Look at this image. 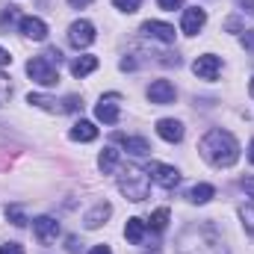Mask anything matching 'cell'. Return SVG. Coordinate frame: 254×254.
I'll return each instance as SVG.
<instances>
[{
  "label": "cell",
  "instance_id": "6",
  "mask_svg": "<svg viewBox=\"0 0 254 254\" xmlns=\"http://www.w3.org/2000/svg\"><path fill=\"white\" fill-rule=\"evenodd\" d=\"M33 234H36V240H39L42 246H51V243H57V237H60V222L51 219V216H39V219L33 222Z\"/></svg>",
  "mask_w": 254,
  "mask_h": 254
},
{
  "label": "cell",
  "instance_id": "36",
  "mask_svg": "<svg viewBox=\"0 0 254 254\" xmlns=\"http://www.w3.org/2000/svg\"><path fill=\"white\" fill-rule=\"evenodd\" d=\"M240 6H246V9L254 15V0H240Z\"/></svg>",
  "mask_w": 254,
  "mask_h": 254
},
{
  "label": "cell",
  "instance_id": "9",
  "mask_svg": "<svg viewBox=\"0 0 254 254\" xmlns=\"http://www.w3.org/2000/svg\"><path fill=\"white\" fill-rule=\"evenodd\" d=\"M175 98H178V92H175V86H172L169 80H154V83L148 86V101H151V104L166 107V104H175Z\"/></svg>",
  "mask_w": 254,
  "mask_h": 254
},
{
  "label": "cell",
  "instance_id": "37",
  "mask_svg": "<svg viewBox=\"0 0 254 254\" xmlns=\"http://www.w3.org/2000/svg\"><path fill=\"white\" fill-rule=\"evenodd\" d=\"M249 160L254 163V139H252V145H249Z\"/></svg>",
  "mask_w": 254,
  "mask_h": 254
},
{
  "label": "cell",
  "instance_id": "12",
  "mask_svg": "<svg viewBox=\"0 0 254 254\" xmlns=\"http://www.w3.org/2000/svg\"><path fill=\"white\" fill-rule=\"evenodd\" d=\"M18 27H21V33H24L27 39H33V42H45V39H48V24H45L42 18H36V15H24V18L18 21Z\"/></svg>",
  "mask_w": 254,
  "mask_h": 254
},
{
  "label": "cell",
  "instance_id": "24",
  "mask_svg": "<svg viewBox=\"0 0 254 254\" xmlns=\"http://www.w3.org/2000/svg\"><path fill=\"white\" fill-rule=\"evenodd\" d=\"M240 219H243L246 234L254 237V204H243V207H240Z\"/></svg>",
  "mask_w": 254,
  "mask_h": 254
},
{
  "label": "cell",
  "instance_id": "19",
  "mask_svg": "<svg viewBox=\"0 0 254 254\" xmlns=\"http://www.w3.org/2000/svg\"><path fill=\"white\" fill-rule=\"evenodd\" d=\"M98 68V57H77L74 63H71V74L74 77H86V74H92Z\"/></svg>",
  "mask_w": 254,
  "mask_h": 254
},
{
  "label": "cell",
  "instance_id": "22",
  "mask_svg": "<svg viewBox=\"0 0 254 254\" xmlns=\"http://www.w3.org/2000/svg\"><path fill=\"white\" fill-rule=\"evenodd\" d=\"M27 104L39 107V110H48V113H65L63 107H60L54 98H48V95H30V98H27Z\"/></svg>",
  "mask_w": 254,
  "mask_h": 254
},
{
  "label": "cell",
  "instance_id": "20",
  "mask_svg": "<svg viewBox=\"0 0 254 254\" xmlns=\"http://www.w3.org/2000/svg\"><path fill=\"white\" fill-rule=\"evenodd\" d=\"M98 166H101V172H104V175H110V172L119 166V151H116V148H104V151H101V157H98Z\"/></svg>",
  "mask_w": 254,
  "mask_h": 254
},
{
  "label": "cell",
  "instance_id": "28",
  "mask_svg": "<svg viewBox=\"0 0 254 254\" xmlns=\"http://www.w3.org/2000/svg\"><path fill=\"white\" fill-rule=\"evenodd\" d=\"M157 3H160V9H166V12H175V9L184 6V0H157Z\"/></svg>",
  "mask_w": 254,
  "mask_h": 254
},
{
  "label": "cell",
  "instance_id": "14",
  "mask_svg": "<svg viewBox=\"0 0 254 254\" xmlns=\"http://www.w3.org/2000/svg\"><path fill=\"white\" fill-rule=\"evenodd\" d=\"M110 216H113V207H110L107 201H98V204H95V207H92V210L86 213L83 225H86L89 231H98V228H101V225H104V222H107Z\"/></svg>",
  "mask_w": 254,
  "mask_h": 254
},
{
  "label": "cell",
  "instance_id": "29",
  "mask_svg": "<svg viewBox=\"0 0 254 254\" xmlns=\"http://www.w3.org/2000/svg\"><path fill=\"white\" fill-rule=\"evenodd\" d=\"M0 254H24V249L18 243H6V246H0Z\"/></svg>",
  "mask_w": 254,
  "mask_h": 254
},
{
  "label": "cell",
  "instance_id": "1",
  "mask_svg": "<svg viewBox=\"0 0 254 254\" xmlns=\"http://www.w3.org/2000/svg\"><path fill=\"white\" fill-rule=\"evenodd\" d=\"M201 157L210 163V166H216V169H228V166H234L237 160H240V142L228 133V130H222V127H213L204 139H201Z\"/></svg>",
  "mask_w": 254,
  "mask_h": 254
},
{
  "label": "cell",
  "instance_id": "26",
  "mask_svg": "<svg viewBox=\"0 0 254 254\" xmlns=\"http://www.w3.org/2000/svg\"><path fill=\"white\" fill-rule=\"evenodd\" d=\"M9 98H12V83H9V77L0 74V107L9 104Z\"/></svg>",
  "mask_w": 254,
  "mask_h": 254
},
{
  "label": "cell",
  "instance_id": "39",
  "mask_svg": "<svg viewBox=\"0 0 254 254\" xmlns=\"http://www.w3.org/2000/svg\"><path fill=\"white\" fill-rule=\"evenodd\" d=\"M151 254H160V252H151Z\"/></svg>",
  "mask_w": 254,
  "mask_h": 254
},
{
  "label": "cell",
  "instance_id": "35",
  "mask_svg": "<svg viewBox=\"0 0 254 254\" xmlns=\"http://www.w3.org/2000/svg\"><path fill=\"white\" fill-rule=\"evenodd\" d=\"M68 252L77 254V237H68Z\"/></svg>",
  "mask_w": 254,
  "mask_h": 254
},
{
  "label": "cell",
  "instance_id": "11",
  "mask_svg": "<svg viewBox=\"0 0 254 254\" xmlns=\"http://www.w3.org/2000/svg\"><path fill=\"white\" fill-rule=\"evenodd\" d=\"M119 95L113 92V95H104L101 101H98V107H95V116L104 122V125H116L119 122Z\"/></svg>",
  "mask_w": 254,
  "mask_h": 254
},
{
  "label": "cell",
  "instance_id": "8",
  "mask_svg": "<svg viewBox=\"0 0 254 254\" xmlns=\"http://www.w3.org/2000/svg\"><path fill=\"white\" fill-rule=\"evenodd\" d=\"M192 71H195L198 80H216L219 71H222V60L213 57V54H204V57H198V60L192 63Z\"/></svg>",
  "mask_w": 254,
  "mask_h": 254
},
{
  "label": "cell",
  "instance_id": "4",
  "mask_svg": "<svg viewBox=\"0 0 254 254\" xmlns=\"http://www.w3.org/2000/svg\"><path fill=\"white\" fill-rule=\"evenodd\" d=\"M27 74L30 80H36L39 86H57L60 83V65L51 63L48 57H33L27 63Z\"/></svg>",
  "mask_w": 254,
  "mask_h": 254
},
{
  "label": "cell",
  "instance_id": "16",
  "mask_svg": "<svg viewBox=\"0 0 254 254\" xmlns=\"http://www.w3.org/2000/svg\"><path fill=\"white\" fill-rule=\"evenodd\" d=\"M157 133H160V139H166V142H181L184 139V125L181 122H175V119H160L157 122Z\"/></svg>",
  "mask_w": 254,
  "mask_h": 254
},
{
  "label": "cell",
  "instance_id": "3",
  "mask_svg": "<svg viewBox=\"0 0 254 254\" xmlns=\"http://www.w3.org/2000/svg\"><path fill=\"white\" fill-rule=\"evenodd\" d=\"M119 190L125 195L127 201H145L148 198V192H151V178H148V172L145 169H139V166H125L122 172H119Z\"/></svg>",
  "mask_w": 254,
  "mask_h": 254
},
{
  "label": "cell",
  "instance_id": "25",
  "mask_svg": "<svg viewBox=\"0 0 254 254\" xmlns=\"http://www.w3.org/2000/svg\"><path fill=\"white\" fill-rule=\"evenodd\" d=\"M6 219H9L15 228H24V225H27V216H24V210H21V207H15V204H12V207H6Z\"/></svg>",
  "mask_w": 254,
  "mask_h": 254
},
{
  "label": "cell",
  "instance_id": "18",
  "mask_svg": "<svg viewBox=\"0 0 254 254\" xmlns=\"http://www.w3.org/2000/svg\"><path fill=\"white\" fill-rule=\"evenodd\" d=\"M68 136L74 142H92V139H98V127L92 125V122H77V125L71 127Z\"/></svg>",
  "mask_w": 254,
  "mask_h": 254
},
{
  "label": "cell",
  "instance_id": "15",
  "mask_svg": "<svg viewBox=\"0 0 254 254\" xmlns=\"http://www.w3.org/2000/svg\"><path fill=\"white\" fill-rule=\"evenodd\" d=\"M125 151L130 154H136V157H145V154H151V145H148V139H142V136H125V133H116L113 136Z\"/></svg>",
  "mask_w": 254,
  "mask_h": 254
},
{
  "label": "cell",
  "instance_id": "31",
  "mask_svg": "<svg viewBox=\"0 0 254 254\" xmlns=\"http://www.w3.org/2000/svg\"><path fill=\"white\" fill-rule=\"evenodd\" d=\"M243 190H246V195H249V198H254V175L243 178Z\"/></svg>",
  "mask_w": 254,
  "mask_h": 254
},
{
  "label": "cell",
  "instance_id": "27",
  "mask_svg": "<svg viewBox=\"0 0 254 254\" xmlns=\"http://www.w3.org/2000/svg\"><path fill=\"white\" fill-rule=\"evenodd\" d=\"M113 3H116V9H122V12H136L142 0H113Z\"/></svg>",
  "mask_w": 254,
  "mask_h": 254
},
{
  "label": "cell",
  "instance_id": "34",
  "mask_svg": "<svg viewBox=\"0 0 254 254\" xmlns=\"http://www.w3.org/2000/svg\"><path fill=\"white\" fill-rule=\"evenodd\" d=\"M68 3H71V6H74V9H83V6H89V3H92V0H68Z\"/></svg>",
  "mask_w": 254,
  "mask_h": 254
},
{
  "label": "cell",
  "instance_id": "5",
  "mask_svg": "<svg viewBox=\"0 0 254 254\" xmlns=\"http://www.w3.org/2000/svg\"><path fill=\"white\" fill-rule=\"evenodd\" d=\"M145 172H148V178L157 181L163 190H175V187L181 184V172H178L175 166H166V163H148Z\"/></svg>",
  "mask_w": 254,
  "mask_h": 254
},
{
  "label": "cell",
  "instance_id": "17",
  "mask_svg": "<svg viewBox=\"0 0 254 254\" xmlns=\"http://www.w3.org/2000/svg\"><path fill=\"white\" fill-rule=\"evenodd\" d=\"M145 231H148V225H145L142 219H127L125 237L133 243V246H142V243H145Z\"/></svg>",
  "mask_w": 254,
  "mask_h": 254
},
{
  "label": "cell",
  "instance_id": "23",
  "mask_svg": "<svg viewBox=\"0 0 254 254\" xmlns=\"http://www.w3.org/2000/svg\"><path fill=\"white\" fill-rule=\"evenodd\" d=\"M145 225H148L151 231H157V234H160V231H166V225H169V207L154 210V213H151V219H148Z\"/></svg>",
  "mask_w": 254,
  "mask_h": 254
},
{
  "label": "cell",
  "instance_id": "30",
  "mask_svg": "<svg viewBox=\"0 0 254 254\" xmlns=\"http://www.w3.org/2000/svg\"><path fill=\"white\" fill-rule=\"evenodd\" d=\"M243 48L246 51H254V30H246L243 33Z\"/></svg>",
  "mask_w": 254,
  "mask_h": 254
},
{
  "label": "cell",
  "instance_id": "10",
  "mask_svg": "<svg viewBox=\"0 0 254 254\" xmlns=\"http://www.w3.org/2000/svg\"><path fill=\"white\" fill-rule=\"evenodd\" d=\"M204 24H207V12H204L201 6H190V9H184L181 30H184L187 36H198V33L204 30Z\"/></svg>",
  "mask_w": 254,
  "mask_h": 254
},
{
  "label": "cell",
  "instance_id": "13",
  "mask_svg": "<svg viewBox=\"0 0 254 254\" xmlns=\"http://www.w3.org/2000/svg\"><path fill=\"white\" fill-rule=\"evenodd\" d=\"M142 33H145L148 39L163 42V45H172V42H175V27L166 24V21H145V24H142Z\"/></svg>",
  "mask_w": 254,
  "mask_h": 254
},
{
  "label": "cell",
  "instance_id": "38",
  "mask_svg": "<svg viewBox=\"0 0 254 254\" xmlns=\"http://www.w3.org/2000/svg\"><path fill=\"white\" fill-rule=\"evenodd\" d=\"M249 92H252V95H254V80H252V86H249Z\"/></svg>",
  "mask_w": 254,
  "mask_h": 254
},
{
  "label": "cell",
  "instance_id": "32",
  "mask_svg": "<svg viewBox=\"0 0 254 254\" xmlns=\"http://www.w3.org/2000/svg\"><path fill=\"white\" fill-rule=\"evenodd\" d=\"M12 63V57H9V51H3V48H0V68H3V65H9Z\"/></svg>",
  "mask_w": 254,
  "mask_h": 254
},
{
  "label": "cell",
  "instance_id": "33",
  "mask_svg": "<svg viewBox=\"0 0 254 254\" xmlns=\"http://www.w3.org/2000/svg\"><path fill=\"white\" fill-rule=\"evenodd\" d=\"M89 254H113V252H110V246H95Z\"/></svg>",
  "mask_w": 254,
  "mask_h": 254
},
{
  "label": "cell",
  "instance_id": "2",
  "mask_svg": "<svg viewBox=\"0 0 254 254\" xmlns=\"http://www.w3.org/2000/svg\"><path fill=\"white\" fill-rule=\"evenodd\" d=\"M178 254H228V249L213 228L192 225L178 237Z\"/></svg>",
  "mask_w": 254,
  "mask_h": 254
},
{
  "label": "cell",
  "instance_id": "21",
  "mask_svg": "<svg viewBox=\"0 0 254 254\" xmlns=\"http://www.w3.org/2000/svg\"><path fill=\"white\" fill-rule=\"evenodd\" d=\"M213 195H216V190H213L210 184H195V187L190 190V201L192 204H207Z\"/></svg>",
  "mask_w": 254,
  "mask_h": 254
},
{
  "label": "cell",
  "instance_id": "7",
  "mask_svg": "<svg viewBox=\"0 0 254 254\" xmlns=\"http://www.w3.org/2000/svg\"><path fill=\"white\" fill-rule=\"evenodd\" d=\"M68 42L80 51V48H89L92 42H95V27L89 24V21H74L71 27H68Z\"/></svg>",
  "mask_w": 254,
  "mask_h": 254
}]
</instances>
